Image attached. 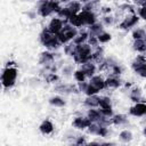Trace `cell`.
<instances>
[{"instance_id": "6da1fadb", "label": "cell", "mask_w": 146, "mask_h": 146, "mask_svg": "<svg viewBox=\"0 0 146 146\" xmlns=\"http://www.w3.org/2000/svg\"><path fill=\"white\" fill-rule=\"evenodd\" d=\"M18 76V70L15 65L6 66L1 73V83L5 89H10L15 86Z\"/></svg>"}, {"instance_id": "7a4b0ae2", "label": "cell", "mask_w": 146, "mask_h": 146, "mask_svg": "<svg viewBox=\"0 0 146 146\" xmlns=\"http://www.w3.org/2000/svg\"><path fill=\"white\" fill-rule=\"evenodd\" d=\"M91 52H92V48L88 42L76 44V50H75V54L73 55L74 63L81 65L86 62L91 60Z\"/></svg>"}, {"instance_id": "3957f363", "label": "cell", "mask_w": 146, "mask_h": 146, "mask_svg": "<svg viewBox=\"0 0 146 146\" xmlns=\"http://www.w3.org/2000/svg\"><path fill=\"white\" fill-rule=\"evenodd\" d=\"M39 41L48 50H56L62 46V43L58 41L56 34H52L47 29H43L42 32L39 34Z\"/></svg>"}, {"instance_id": "277c9868", "label": "cell", "mask_w": 146, "mask_h": 146, "mask_svg": "<svg viewBox=\"0 0 146 146\" xmlns=\"http://www.w3.org/2000/svg\"><path fill=\"white\" fill-rule=\"evenodd\" d=\"M138 21H139V16H138L137 14H135V13H130V14H128V15L119 23L117 27L121 29V30L128 31V30H130L131 27H133L135 25H137Z\"/></svg>"}, {"instance_id": "5b68a950", "label": "cell", "mask_w": 146, "mask_h": 146, "mask_svg": "<svg viewBox=\"0 0 146 146\" xmlns=\"http://www.w3.org/2000/svg\"><path fill=\"white\" fill-rule=\"evenodd\" d=\"M129 114L135 117H141L146 115V102H137L129 108Z\"/></svg>"}, {"instance_id": "8992f818", "label": "cell", "mask_w": 146, "mask_h": 146, "mask_svg": "<svg viewBox=\"0 0 146 146\" xmlns=\"http://www.w3.org/2000/svg\"><path fill=\"white\" fill-rule=\"evenodd\" d=\"M54 90L58 94H64V95H67V94H78L80 92L79 89H78V86H73L71 83H57L54 88Z\"/></svg>"}, {"instance_id": "52a82bcc", "label": "cell", "mask_w": 146, "mask_h": 146, "mask_svg": "<svg viewBox=\"0 0 146 146\" xmlns=\"http://www.w3.org/2000/svg\"><path fill=\"white\" fill-rule=\"evenodd\" d=\"M64 24H65V22H63L59 17H54V18H51L50 22L48 23L47 30H48L49 32H51L52 34H58V33L63 30Z\"/></svg>"}, {"instance_id": "ba28073f", "label": "cell", "mask_w": 146, "mask_h": 146, "mask_svg": "<svg viewBox=\"0 0 146 146\" xmlns=\"http://www.w3.org/2000/svg\"><path fill=\"white\" fill-rule=\"evenodd\" d=\"M79 15H80L83 24L87 26H90L97 22V15L95 14L94 10H81L79 13Z\"/></svg>"}, {"instance_id": "9c48e42d", "label": "cell", "mask_w": 146, "mask_h": 146, "mask_svg": "<svg viewBox=\"0 0 146 146\" xmlns=\"http://www.w3.org/2000/svg\"><path fill=\"white\" fill-rule=\"evenodd\" d=\"M36 11L41 17H48V16H50V15H52L55 13L49 0H42L40 2V5H39Z\"/></svg>"}, {"instance_id": "30bf717a", "label": "cell", "mask_w": 146, "mask_h": 146, "mask_svg": "<svg viewBox=\"0 0 146 146\" xmlns=\"http://www.w3.org/2000/svg\"><path fill=\"white\" fill-rule=\"evenodd\" d=\"M90 123H91V121L88 116H76L73 119L72 125L78 130H84V129H88Z\"/></svg>"}, {"instance_id": "8fae6325", "label": "cell", "mask_w": 146, "mask_h": 146, "mask_svg": "<svg viewBox=\"0 0 146 146\" xmlns=\"http://www.w3.org/2000/svg\"><path fill=\"white\" fill-rule=\"evenodd\" d=\"M122 86V81L119 75L111 74L105 79V89H117Z\"/></svg>"}, {"instance_id": "7c38bea8", "label": "cell", "mask_w": 146, "mask_h": 146, "mask_svg": "<svg viewBox=\"0 0 146 146\" xmlns=\"http://www.w3.org/2000/svg\"><path fill=\"white\" fill-rule=\"evenodd\" d=\"M55 63V54H52L50 50L42 51L39 56V64L42 66H47Z\"/></svg>"}, {"instance_id": "4fadbf2b", "label": "cell", "mask_w": 146, "mask_h": 146, "mask_svg": "<svg viewBox=\"0 0 146 146\" xmlns=\"http://www.w3.org/2000/svg\"><path fill=\"white\" fill-rule=\"evenodd\" d=\"M80 68L84 72V74L87 75V78L90 79L91 76L95 75V73H96V71H97V65H96L95 62L89 60V62H86V63L81 64V65H80Z\"/></svg>"}, {"instance_id": "5bb4252c", "label": "cell", "mask_w": 146, "mask_h": 146, "mask_svg": "<svg viewBox=\"0 0 146 146\" xmlns=\"http://www.w3.org/2000/svg\"><path fill=\"white\" fill-rule=\"evenodd\" d=\"M94 88H96L98 91H102V90H104L105 89V79L102 76V75H94V76H91L90 79H89V81H88Z\"/></svg>"}, {"instance_id": "9a60e30c", "label": "cell", "mask_w": 146, "mask_h": 146, "mask_svg": "<svg viewBox=\"0 0 146 146\" xmlns=\"http://www.w3.org/2000/svg\"><path fill=\"white\" fill-rule=\"evenodd\" d=\"M99 100H100V96H98V94L87 96L83 100V105L88 108H96V107H99Z\"/></svg>"}, {"instance_id": "2e32d148", "label": "cell", "mask_w": 146, "mask_h": 146, "mask_svg": "<svg viewBox=\"0 0 146 146\" xmlns=\"http://www.w3.org/2000/svg\"><path fill=\"white\" fill-rule=\"evenodd\" d=\"M54 130H55V127L50 120H43L39 125V131L44 136L51 135L54 132Z\"/></svg>"}, {"instance_id": "e0dca14e", "label": "cell", "mask_w": 146, "mask_h": 146, "mask_svg": "<svg viewBox=\"0 0 146 146\" xmlns=\"http://www.w3.org/2000/svg\"><path fill=\"white\" fill-rule=\"evenodd\" d=\"M104 31V24L102 22H96L95 24L88 26L89 36H98Z\"/></svg>"}, {"instance_id": "ac0fdd59", "label": "cell", "mask_w": 146, "mask_h": 146, "mask_svg": "<svg viewBox=\"0 0 146 146\" xmlns=\"http://www.w3.org/2000/svg\"><path fill=\"white\" fill-rule=\"evenodd\" d=\"M104 50L103 48H100V46H98L97 48H95L91 52V60L95 62L96 64H99L104 60Z\"/></svg>"}, {"instance_id": "d6986e66", "label": "cell", "mask_w": 146, "mask_h": 146, "mask_svg": "<svg viewBox=\"0 0 146 146\" xmlns=\"http://www.w3.org/2000/svg\"><path fill=\"white\" fill-rule=\"evenodd\" d=\"M129 98L133 102V103H137V102H141L143 100V92H141V89L139 87H133L130 92H129Z\"/></svg>"}, {"instance_id": "ffe728a7", "label": "cell", "mask_w": 146, "mask_h": 146, "mask_svg": "<svg viewBox=\"0 0 146 146\" xmlns=\"http://www.w3.org/2000/svg\"><path fill=\"white\" fill-rule=\"evenodd\" d=\"M48 102H49V104H50L52 107H58V108L64 107V106L66 105L65 99H64L62 96H59V95H56V96L50 97Z\"/></svg>"}, {"instance_id": "44dd1931", "label": "cell", "mask_w": 146, "mask_h": 146, "mask_svg": "<svg viewBox=\"0 0 146 146\" xmlns=\"http://www.w3.org/2000/svg\"><path fill=\"white\" fill-rule=\"evenodd\" d=\"M66 7L71 11V14H79L82 10V3L79 0H72L68 3H66Z\"/></svg>"}, {"instance_id": "7402d4cb", "label": "cell", "mask_w": 146, "mask_h": 146, "mask_svg": "<svg viewBox=\"0 0 146 146\" xmlns=\"http://www.w3.org/2000/svg\"><path fill=\"white\" fill-rule=\"evenodd\" d=\"M128 122V116L124 114H114L111 117V123L114 125H124Z\"/></svg>"}, {"instance_id": "603a6c76", "label": "cell", "mask_w": 146, "mask_h": 146, "mask_svg": "<svg viewBox=\"0 0 146 146\" xmlns=\"http://www.w3.org/2000/svg\"><path fill=\"white\" fill-rule=\"evenodd\" d=\"M132 49L137 52H145L146 51V40L145 39H138L133 40L132 42Z\"/></svg>"}, {"instance_id": "cb8c5ba5", "label": "cell", "mask_w": 146, "mask_h": 146, "mask_svg": "<svg viewBox=\"0 0 146 146\" xmlns=\"http://www.w3.org/2000/svg\"><path fill=\"white\" fill-rule=\"evenodd\" d=\"M144 64H146V57L144 55H137L133 60L131 62V68L133 71H136L137 68H139L140 66H143Z\"/></svg>"}, {"instance_id": "d4e9b609", "label": "cell", "mask_w": 146, "mask_h": 146, "mask_svg": "<svg viewBox=\"0 0 146 146\" xmlns=\"http://www.w3.org/2000/svg\"><path fill=\"white\" fill-rule=\"evenodd\" d=\"M88 39H89V33L88 31H80L76 36L72 40L74 43L76 44H81V43H84V42H88Z\"/></svg>"}, {"instance_id": "484cf974", "label": "cell", "mask_w": 146, "mask_h": 146, "mask_svg": "<svg viewBox=\"0 0 146 146\" xmlns=\"http://www.w3.org/2000/svg\"><path fill=\"white\" fill-rule=\"evenodd\" d=\"M67 23H70L71 25H73V26L76 27V29H80V27L84 26V24H83V22H82V19H81V17H80L79 14H73V15H71V17L68 18V22H67Z\"/></svg>"}, {"instance_id": "4316f807", "label": "cell", "mask_w": 146, "mask_h": 146, "mask_svg": "<svg viewBox=\"0 0 146 146\" xmlns=\"http://www.w3.org/2000/svg\"><path fill=\"white\" fill-rule=\"evenodd\" d=\"M132 132L128 129H124L119 133V140L122 143H130L132 140Z\"/></svg>"}, {"instance_id": "83f0119b", "label": "cell", "mask_w": 146, "mask_h": 146, "mask_svg": "<svg viewBox=\"0 0 146 146\" xmlns=\"http://www.w3.org/2000/svg\"><path fill=\"white\" fill-rule=\"evenodd\" d=\"M75 50H76V43H74L73 41H70L64 44V54L65 55L73 57V55L75 54Z\"/></svg>"}, {"instance_id": "f1b7e54d", "label": "cell", "mask_w": 146, "mask_h": 146, "mask_svg": "<svg viewBox=\"0 0 146 146\" xmlns=\"http://www.w3.org/2000/svg\"><path fill=\"white\" fill-rule=\"evenodd\" d=\"M71 11L68 10V8L65 6V7H62V9L57 13V17H59L63 22H65V23H67L68 22V18L71 17Z\"/></svg>"}, {"instance_id": "f546056e", "label": "cell", "mask_w": 146, "mask_h": 146, "mask_svg": "<svg viewBox=\"0 0 146 146\" xmlns=\"http://www.w3.org/2000/svg\"><path fill=\"white\" fill-rule=\"evenodd\" d=\"M132 39L133 40H138V39H145L146 40V30L138 27L136 30L132 31Z\"/></svg>"}, {"instance_id": "4dcf8cb0", "label": "cell", "mask_w": 146, "mask_h": 146, "mask_svg": "<svg viewBox=\"0 0 146 146\" xmlns=\"http://www.w3.org/2000/svg\"><path fill=\"white\" fill-rule=\"evenodd\" d=\"M99 108H112V99L108 96H102L99 100Z\"/></svg>"}, {"instance_id": "1f68e13d", "label": "cell", "mask_w": 146, "mask_h": 146, "mask_svg": "<svg viewBox=\"0 0 146 146\" xmlns=\"http://www.w3.org/2000/svg\"><path fill=\"white\" fill-rule=\"evenodd\" d=\"M73 78H74V80L76 82H82V81H86L88 79L87 75L84 74V72L81 68H78V70H75L73 72Z\"/></svg>"}, {"instance_id": "d6a6232c", "label": "cell", "mask_w": 146, "mask_h": 146, "mask_svg": "<svg viewBox=\"0 0 146 146\" xmlns=\"http://www.w3.org/2000/svg\"><path fill=\"white\" fill-rule=\"evenodd\" d=\"M98 41H99V43H107V42H110L111 41V39H112V35H111V33H108V32H105V31H103L98 36Z\"/></svg>"}, {"instance_id": "836d02e7", "label": "cell", "mask_w": 146, "mask_h": 146, "mask_svg": "<svg viewBox=\"0 0 146 146\" xmlns=\"http://www.w3.org/2000/svg\"><path fill=\"white\" fill-rule=\"evenodd\" d=\"M44 80L47 81V83H57L59 81V76L55 72H50L47 75H44Z\"/></svg>"}, {"instance_id": "e575fe53", "label": "cell", "mask_w": 146, "mask_h": 146, "mask_svg": "<svg viewBox=\"0 0 146 146\" xmlns=\"http://www.w3.org/2000/svg\"><path fill=\"white\" fill-rule=\"evenodd\" d=\"M114 21H115V18H114V16H112V15H104L103 17H102V23L104 24V25H106V26H111V25H113L114 24Z\"/></svg>"}, {"instance_id": "d590c367", "label": "cell", "mask_w": 146, "mask_h": 146, "mask_svg": "<svg viewBox=\"0 0 146 146\" xmlns=\"http://www.w3.org/2000/svg\"><path fill=\"white\" fill-rule=\"evenodd\" d=\"M137 15L139 16V18H143L144 21H146V3L143 6H139L137 10Z\"/></svg>"}, {"instance_id": "8d00e7d4", "label": "cell", "mask_w": 146, "mask_h": 146, "mask_svg": "<svg viewBox=\"0 0 146 146\" xmlns=\"http://www.w3.org/2000/svg\"><path fill=\"white\" fill-rule=\"evenodd\" d=\"M99 91L96 89V88H94L90 83L88 84V87H87V89H86V91H84V95L86 96H91V95H97Z\"/></svg>"}, {"instance_id": "74e56055", "label": "cell", "mask_w": 146, "mask_h": 146, "mask_svg": "<svg viewBox=\"0 0 146 146\" xmlns=\"http://www.w3.org/2000/svg\"><path fill=\"white\" fill-rule=\"evenodd\" d=\"M135 73H136V74H138L140 78L146 79V64H144L143 66H140L139 68H137V70L135 71Z\"/></svg>"}, {"instance_id": "f35d334b", "label": "cell", "mask_w": 146, "mask_h": 146, "mask_svg": "<svg viewBox=\"0 0 146 146\" xmlns=\"http://www.w3.org/2000/svg\"><path fill=\"white\" fill-rule=\"evenodd\" d=\"M88 84H89V82H86V81H82V82H76L78 89H79V91H80V92H82V94H84V91H86V89H87Z\"/></svg>"}, {"instance_id": "ab89813d", "label": "cell", "mask_w": 146, "mask_h": 146, "mask_svg": "<svg viewBox=\"0 0 146 146\" xmlns=\"http://www.w3.org/2000/svg\"><path fill=\"white\" fill-rule=\"evenodd\" d=\"M74 144H76V145H87L88 141L86 140V137L84 136H78V137H75Z\"/></svg>"}, {"instance_id": "60d3db41", "label": "cell", "mask_w": 146, "mask_h": 146, "mask_svg": "<svg viewBox=\"0 0 146 146\" xmlns=\"http://www.w3.org/2000/svg\"><path fill=\"white\" fill-rule=\"evenodd\" d=\"M100 111H102V114H103L104 116H106V117H110V119H111V117L114 115L112 108H100Z\"/></svg>"}, {"instance_id": "b9f144b4", "label": "cell", "mask_w": 146, "mask_h": 146, "mask_svg": "<svg viewBox=\"0 0 146 146\" xmlns=\"http://www.w3.org/2000/svg\"><path fill=\"white\" fill-rule=\"evenodd\" d=\"M62 72H63L64 75H70L71 73H73V66L72 65H66V66L63 67Z\"/></svg>"}, {"instance_id": "7bdbcfd3", "label": "cell", "mask_w": 146, "mask_h": 146, "mask_svg": "<svg viewBox=\"0 0 146 146\" xmlns=\"http://www.w3.org/2000/svg\"><path fill=\"white\" fill-rule=\"evenodd\" d=\"M102 14H104V15H108V14H111V7H103L102 8Z\"/></svg>"}, {"instance_id": "ee69618b", "label": "cell", "mask_w": 146, "mask_h": 146, "mask_svg": "<svg viewBox=\"0 0 146 146\" xmlns=\"http://www.w3.org/2000/svg\"><path fill=\"white\" fill-rule=\"evenodd\" d=\"M132 2L135 5H138V6H143L146 3V0H132Z\"/></svg>"}, {"instance_id": "f6af8a7d", "label": "cell", "mask_w": 146, "mask_h": 146, "mask_svg": "<svg viewBox=\"0 0 146 146\" xmlns=\"http://www.w3.org/2000/svg\"><path fill=\"white\" fill-rule=\"evenodd\" d=\"M82 5H86V3H88V2H91V1H94V0H79Z\"/></svg>"}, {"instance_id": "bcb514c9", "label": "cell", "mask_w": 146, "mask_h": 146, "mask_svg": "<svg viewBox=\"0 0 146 146\" xmlns=\"http://www.w3.org/2000/svg\"><path fill=\"white\" fill-rule=\"evenodd\" d=\"M143 135H144V137H146V125L143 128Z\"/></svg>"}, {"instance_id": "7dc6e473", "label": "cell", "mask_w": 146, "mask_h": 146, "mask_svg": "<svg viewBox=\"0 0 146 146\" xmlns=\"http://www.w3.org/2000/svg\"><path fill=\"white\" fill-rule=\"evenodd\" d=\"M60 2H64V3H68L70 1H72V0H59Z\"/></svg>"}, {"instance_id": "c3c4849f", "label": "cell", "mask_w": 146, "mask_h": 146, "mask_svg": "<svg viewBox=\"0 0 146 146\" xmlns=\"http://www.w3.org/2000/svg\"><path fill=\"white\" fill-rule=\"evenodd\" d=\"M94 1H96V2H99V1H100V0H94Z\"/></svg>"}]
</instances>
